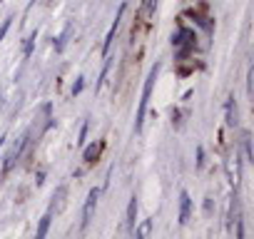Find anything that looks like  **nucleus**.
<instances>
[{
	"label": "nucleus",
	"mask_w": 254,
	"mask_h": 239,
	"mask_svg": "<svg viewBox=\"0 0 254 239\" xmlns=\"http://www.w3.org/2000/svg\"><path fill=\"white\" fill-rule=\"evenodd\" d=\"M157 72H160V65H155V67L150 70V77L145 80V87H142V100H140L137 117H135V132H142V122H145V115H147V105H150V95H152V87H155Z\"/></svg>",
	"instance_id": "f257e3e1"
},
{
	"label": "nucleus",
	"mask_w": 254,
	"mask_h": 239,
	"mask_svg": "<svg viewBox=\"0 0 254 239\" xmlns=\"http://www.w3.org/2000/svg\"><path fill=\"white\" fill-rule=\"evenodd\" d=\"M194 40H197V35H194V30H190V28H180L177 35H172V45L180 50V58H185L187 53L194 50Z\"/></svg>",
	"instance_id": "f03ea898"
},
{
	"label": "nucleus",
	"mask_w": 254,
	"mask_h": 239,
	"mask_svg": "<svg viewBox=\"0 0 254 239\" xmlns=\"http://www.w3.org/2000/svg\"><path fill=\"white\" fill-rule=\"evenodd\" d=\"M28 140H30V132H28V135H23V137H20V140L15 142V147H13V150L8 152V157H5V165H3V175H8V172H10V170L15 167V162L20 160L23 150L28 147Z\"/></svg>",
	"instance_id": "7ed1b4c3"
},
{
	"label": "nucleus",
	"mask_w": 254,
	"mask_h": 239,
	"mask_svg": "<svg viewBox=\"0 0 254 239\" xmlns=\"http://www.w3.org/2000/svg\"><path fill=\"white\" fill-rule=\"evenodd\" d=\"M97 197H100V189H97V187L87 192L85 209H82V224H80L82 229H87V227H90V222H92V214H95V207H97Z\"/></svg>",
	"instance_id": "20e7f679"
},
{
	"label": "nucleus",
	"mask_w": 254,
	"mask_h": 239,
	"mask_svg": "<svg viewBox=\"0 0 254 239\" xmlns=\"http://www.w3.org/2000/svg\"><path fill=\"white\" fill-rule=\"evenodd\" d=\"M190 214H192V199H190L187 192H182L180 194V224H187Z\"/></svg>",
	"instance_id": "39448f33"
},
{
	"label": "nucleus",
	"mask_w": 254,
	"mask_h": 239,
	"mask_svg": "<svg viewBox=\"0 0 254 239\" xmlns=\"http://www.w3.org/2000/svg\"><path fill=\"white\" fill-rule=\"evenodd\" d=\"M65 197H67V187L65 184H60L58 189H55V197H53V212H60L63 207H65Z\"/></svg>",
	"instance_id": "423d86ee"
},
{
	"label": "nucleus",
	"mask_w": 254,
	"mask_h": 239,
	"mask_svg": "<svg viewBox=\"0 0 254 239\" xmlns=\"http://www.w3.org/2000/svg\"><path fill=\"white\" fill-rule=\"evenodd\" d=\"M237 122H239V120H237V102H234V95L227 100V125L229 127H237Z\"/></svg>",
	"instance_id": "0eeeda50"
},
{
	"label": "nucleus",
	"mask_w": 254,
	"mask_h": 239,
	"mask_svg": "<svg viewBox=\"0 0 254 239\" xmlns=\"http://www.w3.org/2000/svg\"><path fill=\"white\" fill-rule=\"evenodd\" d=\"M135 219H137V199L132 197L130 204H127V229H135Z\"/></svg>",
	"instance_id": "6e6552de"
},
{
	"label": "nucleus",
	"mask_w": 254,
	"mask_h": 239,
	"mask_svg": "<svg viewBox=\"0 0 254 239\" xmlns=\"http://www.w3.org/2000/svg\"><path fill=\"white\" fill-rule=\"evenodd\" d=\"M50 219H53V209H48V212L43 214L40 227H38V232H35V237H38V239H43V237L48 234V229H50Z\"/></svg>",
	"instance_id": "1a4fd4ad"
},
{
	"label": "nucleus",
	"mask_w": 254,
	"mask_h": 239,
	"mask_svg": "<svg viewBox=\"0 0 254 239\" xmlns=\"http://www.w3.org/2000/svg\"><path fill=\"white\" fill-rule=\"evenodd\" d=\"M70 35H72V25H67V28L63 30V35H60V38H55V53H63V50H65V45H67Z\"/></svg>",
	"instance_id": "9d476101"
},
{
	"label": "nucleus",
	"mask_w": 254,
	"mask_h": 239,
	"mask_svg": "<svg viewBox=\"0 0 254 239\" xmlns=\"http://www.w3.org/2000/svg\"><path fill=\"white\" fill-rule=\"evenodd\" d=\"M135 234H137V239H147V237L152 234V219H145V222L137 227V232H135Z\"/></svg>",
	"instance_id": "9b49d317"
},
{
	"label": "nucleus",
	"mask_w": 254,
	"mask_h": 239,
	"mask_svg": "<svg viewBox=\"0 0 254 239\" xmlns=\"http://www.w3.org/2000/svg\"><path fill=\"white\" fill-rule=\"evenodd\" d=\"M242 145H244V155H247V160L252 162V160H254V155H252V137H249L247 130L242 132Z\"/></svg>",
	"instance_id": "f8f14e48"
},
{
	"label": "nucleus",
	"mask_w": 254,
	"mask_h": 239,
	"mask_svg": "<svg viewBox=\"0 0 254 239\" xmlns=\"http://www.w3.org/2000/svg\"><path fill=\"white\" fill-rule=\"evenodd\" d=\"M100 150H102V145H90V147L85 150V162H87V165L95 162V157L100 155Z\"/></svg>",
	"instance_id": "ddd939ff"
},
{
	"label": "nucleus",
	"mask_w": 254,
	"mask_h": 239,
	"mask_svg": "<svg viewBox=\"0 0 254 239\" xmlns=\"http://www.w3.org/2000/svg\"><path fill=\"white\" fill-rule=\"evenodd\" d=\"M155 5H157V0H145V3H142V15L150 18L155 13Z\"/></svg>",
	"instance_id": "4468645a"
},
{
	"label": "nucleus",
	"mask_w": 254,
	"mask_h": 239,
	"mask_svg": "<svg viewBox=\"0 0 254 239\" xmlns=\"http://www.w3.org/2000/svg\"><path fill=\"white\" fill-rule=\"evenodd\" d=\"M107 72H110V58H105V67H102V72H100V80H97V90L102 87V82H105Z\"/></svg>",
	"instance_id": "2eb2a0df"
},
{
	"label": "nucleus",
	"mask_w": 254,
	"mask_h": 239,
	"mask_svg": "<svg viewBox=\"0 0 254 239\" xmlns=\"http://www.w3.org/2000/svg\"><path fill=\"white\" fill-rule=\"evenodd\" d=\"M33 48H35V35H30V38L25 40V60L30 58V53H33Z\"/></svg>",
	"instance_id": "dca6fc26"
},
{
	"label": "nucleus",
	"mask_w": 254,
	"mask_h": 239,
	"mask_svg": "<svg viewBox=\"0 0 254 239\" xmlns=\"http://www.w3.org/2000/svg\"><path fill=\"white\" fill-rule=\"evenodd\" d=\"M10 23H13V18H5V20H3V25H0V40H3L5 33L10 30Z\"/></svg>",
	"instance_id": "f3484780"
},
{
	"label": "nucleus",
	"mask_w": 254,
	"mask_h": 239,
	"mask_svg": "<svg viewBox=\"0 0 254 239\" xmlns=\"http://www.w3.org/2000/svg\"><path fill=\"white\" fill-rule=\"evenodd\" d=\"M82 87H85V77H77V82L72 85V95H80V92H82Z\"/></svg>",
	"instance_id": "a211bd4d"
},
{
	"label": "nucleus",
	"mask_w": 254,
	"mask_h": 239,
	"mask_svg": "<svg viewBox=\"0 0 254 239\" xmlns=\"http://www.w3.org/2000/svg\"><path fill=\"white\" fill-rule=\"evenodd\" d=\"M197 167H199V170L204 167V150H202V147H197Z\"/></svg>",
	"instance_id": "6ab92c4d"
},
{
	"label": "nucleus",
	"mask_w": 254,
	"mask_h": 239,
	"mask_svg": "<svg viewBox=\"0 0 254 239\" xmlns=\"http://www.w3.org/2000/svg\"><path fill=\"white\" fill-rule=\"evenodd\" d=\"M252 77H254V72H252V67H249V72H247V95L252 97Z\"/></svg>",
	"instance_id": "aec40b11"
},
{
	"label": "nucleus",
	"mask_w": 254,
	"mask_h": 239,
	"mask_svg": "<svg viewBox=\"0 0 254 239\" xmlns=\"http://www.w3.org/2000/svg\"><path fill=\"white\" fill-rule=\"evenodd\" d=\"M85 137H87V122H85L82 130H80V140H77V145H85Z\"/></svg>",
	"instance_id": "412c9836"
},
{
	"label": "nucleus",
	"mask_w": 254,
	"mask_h": 239,
	"mask_svg": "<svg viewBox=\"0 0 254 239\" xmlns=\"http://www.w3.org/2000/svg\"><path fill=\"white\" fill-rule=\"evenodd\" d=\"M204 212H207V214H212V199H209V197L204 199Z\"/></svg>",
	"instance_id": "4be33fe9"
},
{
	"label": "nucleus",
	"mask_w": 254,
	"mask_h": 239,
	"mask_svg": "<svg viewBox=\"0 0 254 239\" xmlns=\"http://www.w3.org/2000/svg\"><path fill=\"white\" fill-rule=\"evenodd\" d=\"M35 182H38V184H43V182H45V172H43V170L38 172V179H35Z\"/></svg>",
	"instance_id": "5701e85b"
},
{
	"label": "nucleus",
	"mask_w": 254,
	"mask_h": 239,
	"mask_svg": "<svg viewBox=\"0 0 254 239\" xmlns=\"http://www.w3.org/2000/svg\"><path fill=\"white\" fill-rule=\"evenodd\" d=\"M3 145H5V137H3V140H0V147H3Z\"/></svg>",
	"instance_id": "b1692460"
}]
</instances>
